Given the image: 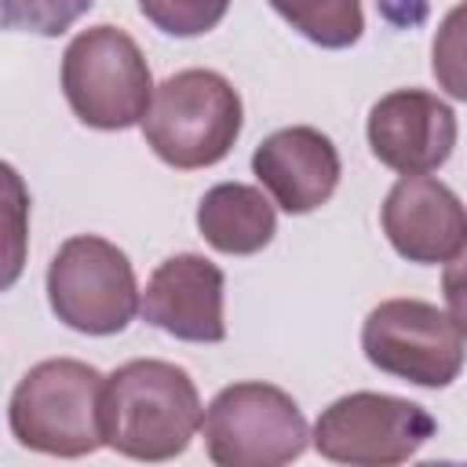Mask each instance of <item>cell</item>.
I'll list each match as a JSON object with an SVG mask.
<instances>
[{"mask_svg": "<svg viewBox=\"0 0 467 467\" xmlns=\"http://www.w3.org/2000/svg\"><path fill=\"white\" fill-rule=\"evenodd\" d=\"M390 248L420 266H438L467 248V204L434 175H401L379 208Z\"/></svg>", "mask_w": 467, "mask_h": 467, "instance_id": "cell-10", "label": "cell"}, {"mask_svg": "<svg viewBox=\"0 0 467 467\" xmlns=\"http://www.w3.org/2000/svg\"><path fill=\"white\" fill-rule=\"evenodd\" d=\"M204 423V405L190 372L175 361L135 358L106 376L102 438L113 452L142 463L175 460Z\"/></svg>", "mask_w": 467, "mask_h": 467, "instance_id": "cell-1", "label": "cell"}, {"mask_svg": "<svg viewBox=\"0 0 467 467\" xmlns=\"http://www.w3.org/2000/svg\"><path fill=\"white\" fill-rule=\"evenodd\" d=\"M153 91L146 55L120 26L80 29L62 51V95L88 128L124 131L142 124Z\"/></svg>", "mask_w": 467, "mask_h": 467, "instance_id": "cell-4", "label": "cell"}, {"mask_svg": "<svg viewBox=\"0 0 467 467\" xmlns=\"http://www.w3.org/2000/svg\"><path fill=\"white\" fill-rule=\"evenodd\" d=\"M431 73L449 99L467 102V0L449 7L438 22L431 44Z\"/></svg>", "mask_w": 467, "mask_h": 467, "instance_id": "cell-15", "label": "cell"}, {"mask_svg": "<svg viewBox=\"0 0 467 467\" xmlns=\"http://www.w3.org/2000/svg\"><path fill=\"white\" fill-rule=\"evenodd\" d=\"M441 296H445V310L449 317L456 321V328L463 332L467 339V248L445 263V274H441Z\"/></svg>", "mask_w": 467, "mask_h": 467, "instance_id": "cell-18", "label": "cell"}, {"mask_svg": "<svg viewBox=\"0 0 467 467\" xmlns=\"http://www.w3.org/2000/svg\"><path fill=\"white\" fill-rule=\"evenodd\" d=\"M95 0H0L4 29H26L36 36L66 33Z\"/></svg>", "mask_w": 467, "mask_h": 467, "instance_id": "cell-17", "label": "cell"}, {"mask_svg": "<svg viewBox=\"0 0 467 467\" xmlns=\"http://www.w3.org/2000/svg\"><path fill=\"white\" fill-rule=\"evenodd\" d=\"M51 314L84 336H117L142 306L131 259L99 234H77L47 263Z\"/></svg>", "mask_w": 467, "mask_h": 467, "instance_id": "cell-6", "label": "cell"}, {"mask_svg": "<svg viewBox=\"0 0 467 467\" xmlns=\"http://www.w3.org/2000/svg\"><path fill=\"white\" fill-rule=\"evenodd\" d=\"M244 124L237 88L215 69H179L157 84L142 120L146 146L179 171L219 164Z\"/></svg>", "mask_w": 467, "mask_h": 467, "instance_id": "cell-3", "label": "cell"}, {"mask_svg": "<svg viewBox=\"0 0 467 467\" xmlns=\"http://www.w3.org/2000/svg\"><path fill=\"white\" fill-rule=\"evenodd\" d=\"M106 376L77 358H47L33 365L11 390L7 423L22 449L44 456H91L102 438Z\"/></svg>", "mask_w": 467, "mask_h": 467, "instance_id": "cell-2", "label": "cell"}, {"mask_svg": "<svg viewBox=\"0 0 467 467\" xmlns=\"http://www.w3.org/2000/svg\"><path fill=\"white\" fill-rule=\"evenodd\" d=\"M434 431L438 423L423 405L379 390H354L321 409L310 441L332 463L394 467L412 460Z\"/></svg>", "mask_w": 467, "mask_h": 467, "instance_id": "cell-7", "label": "cell"}, {"mask_svg": "<svg viewBox=\"0 0 467 467\" xmlns=\"http://www.w3.org/2000/svg\"><path fill=\"white\" fill-rule=\"evenodd\" d=\"M361 350L372 368L441 390L463 372V332L427 299H383L365 314Z\"/></svg>", "mask_w": 467, "mask_h": 467, "instance_id": "cell-8", "label": "cell"}, {"mask_svg": "<svg viewBox=\"0 0 467 467\" xmlns=\"http://www.w3.org/2000/svg\"><path fill=\"white\" fill-rule=\"evenodd\" d=\"M365 135L372 157L390 171L431 175L452 157L460 128L445 99L423 88H398L372 102Z\"/></svg>", "mask_w": 467, "mask_h": 467, "instance_id": "cell-9", "label": "cell"}, {"mask_svg": "<svg viewBox=\"0 0 467 467\" xmlns=\"http://www.w3.org/2000/svg\"><path fill=\"white\" fill-rule=\"evenodd\" d=\"M252 171L281 212L306 215L328 204V197L339 186L343 164L336 142L325 131L310 124H292L266 135L255 146Z\"/></svg>", "mask_w": 467, "mask_h": 467, "instance_id": "cell-12", "label": "cell"}, {"mask_svg": "<svg viewBox=\"0 0 467 467\" xmlns=\"http://www.w3.org/2000/svg\"><path fill=\"white\" fill-rule=\"evenodd\" d=\"M299 36L317 47L343 51L361 40L365 15L361 0H266Z\"/></svg>", "mask_w": 467, "mask_h": 467, "instance_id": "cell-14", "label": "cell"}, {"mask_svg": "<svg viewBox=\"0 0 467 467\" xmlns=\"http://www.w3.org/2000/svg\"><path fill=\"white\" fill-rule=\"evenodd\" d=\"M204 452L219 467H281L306 452L310 427L296 398L263 379L223 387L204 409Z\"/></svg>", "mask_w": 467, "mask_h": 467, "instance_id": "cell-5", "label": "cell"}, {"mask_svg": "<svg viewBox=\"0 0 467 467\" xmlns=\"http://www.w3.org/2000/svg\"><path fill=\"white\" fill-rule=\"evenodd\" d=\"M223 292H226V277L212 259L197 252L168 255L150 274L139 314L142 321L182 343H223L226 339Z\"/></svg>", "mask_w": 467, "mask_h": 467, "instance_id": "cell-11", "label": "cell"}, {"mask_svg": "<svg viewBox=\"0 0 467 467\" xmlns=\"http://www.w3.org/2000/svg\"><path fill=\"white\" fill-rule=\"evenodd\" d=\"M201 237L223 255H255L277 234L274 201L248 182H219L197 204Z\"/></svg>", "mask_w": 467, "mask_h": 467, "instance_id": "cell-13", "label": "cell"}, {"mask_svg": "<svg viewBox=\"0 0 467 467\" xmlns=\"http://www.w3.org/2000/svg\"><path fill=\"white\" fill-rule=\"evenodd\" d=\"M230 0H139L146 22L168 36H201L226 18Z\"/></svg>", "mask_w": 467, "mask_h": 467, "instance_id": "cell-16", "label": "cell"}]
</instances>
